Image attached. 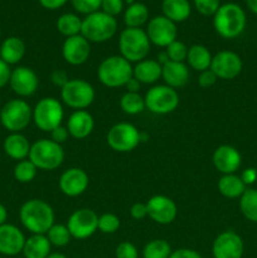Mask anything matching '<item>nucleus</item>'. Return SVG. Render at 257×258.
<instances>
[{"label":"nucleus","mask_w":257,"mask_h":258,"mask_svg":"<svg viewBox=\"0 0 257 258\" xmlns=\"http://www.w3.org/2000/svg\"><path fill=\"white\" fill-rule=\"evenodd\" d=\"M0 35H2V32H0Z\"/></svg>","instance_id":"nucleus-58"},{"label":"nucleus","mask_w":257,"mask_h":258,"mask_svg":"<svg viewBox=\"0 0 257 258\" xmlns=\"http://www.w3.org/2000/svg\"><path fill=\"white\" fill-rule=\"evenodd\" d=\"M239 209L247 221L257 223V189H246L239 198Z\"/></svg>","instance_id":"nucleus-32"},{"label":"nucleus","mask_w":257,"mask_h":258,"mask_svg":"<svg viewBox=\"0 0 257 258\" xmlns=\"http://www.w3.org/2000/svg\"><path fill=\"white\" fill-rule=\"evenodd\" d=\"M161 10L164 17L174 23L184 22L191 13L190 4L188 0H163Z\"/></svg>","instance_id":"nucleus-28"},{"label":"nucleus","mask_w":257,"mask_h":258,"mask_svg":"<svg viewBox=\"0 0 257 258\" xmlns=\"http://www.w3.org/2000/svg\"><path fill=\"white\" fill-rule=\"evenodd\" d=\"M97 76L106 87H123L133 78V66L121 55H110L100 63Z\"/></svg>","instance_id":"nucleus-4"},{"label":"nucleus","mask_w":257,"mask_h":258,"mask_svg":"<svg viewBox=\"0 0 257 258\" xmlns=\"http://www.w3.org/2000/svg\"><path fill=\"white\" fill-rule=\"evenodd\" d=\"M7 219H8V211L2 203H0V226L7 223Z\"/></svg>","instance_id":"nucleus-53"},{"label":"nucleus","mask_w":257,"mask_h":258,"mask_svg":"<svg viewBox=\"0 0 257 258\" xmlns=\"http://www.w3.org/2000/svg\"><path fill=\"white\" fill-rule=\"evenodd\" d=\"M50 242L45 234H32L25 239L22 253L25 258H47L50 254Z\"/></svg>","instance_id":"nucleus-27"},{"label":"nucleus","mask_w":257,"mask_h":258,"mask_svg":"<svg viewBox=\"0 0 257 258\" xmlns=\"http://www.w3.org/2000/svg\"><path fill=\"white\" fill-rule=\"evenodd\" d=\"M188 49L189 48L183 42L176 39L165 48V52L168 54L169 60L184 63V60H186V57H188Z\"/></svg>","instance_id":"nucleus-39"},{"label":"nucleus","mask_w":257,"mask_h":258,"mask_svg":"<svg viewBox=\"0 0 257 258\" xmlns=\"http://www.w3.org/2000/svg\"><path fill=\"white\" fill-rule=\"evenodd\" d=\"M33 120V110L27 101L22 98L10 100L0 111V122L10 133H20L28 127Z\"/></svg>","instance_id":"nucleus-7"},{"label":"nucleus","mask_w":257,"mask_h":258,"mask_svg":"<svg viewBox=\"0 0 257 258\" xmlns=\"http://www.w3.org/2000/svg\"><path fill=\"white\" fill-rule=\"evenodd\" d=\"M25 239L24 233L18 227L3 224L0 226V254L12 257L22 253Z\"/></svg>","instance_id":"nucleus-19"},{"label":"nucleus","mask_w":257,"mask_h":258,"mask_svg":"<svg viewBox=\"0 0 257 258\" xmlns=\"http://www.w3.org/2000/svg\"><path fill=\"white\" fill-rule=\"evenodd\" d=\"M47 238L50 242V244L54 247H65L67 246L71 242V236L70 231H68L67 226L65 224H53L49 228V231L47 232Z\"/></svg>","instance_id":"nucleus-36"},{"label":"nucleus","mask_w":257,"mask_h":258,"mask_svg":"<svg viewBox=\"0 0 257 258\" xmlns=\"http://www.w3.org/2000/svg\"><path fill=\"white\" fill-rule=\"evenodd\" d=\"M246 14L238 4L227 3L219 7L213 15V25L216 32L224 39L239 37L246 28Z\"/></svg>","instance_id":"nucleus-2"},{"label":"nucleus","mask_w":257,"mask_h":258,"mask_svg":"<svg viewBox=\"0 0 257 258\" xmlns=\"http://www.w3.org/2000/svg\"><path fill=\"white\" fill-rule=\"evenodd\" d=\"M126 3H127V4H134V3H135V2H134V0H126Z\"/></svg>","instance_id":"nucleus-57"},{"label":"nucleus","mask_w":257,"mask_h":258,"mask_svg":"<svg viewBox=\"0 0 257 258\" xmlns=\"http://www.w3.org/2000/svg\"><path fill=\"white\" fill-rule=\"evenodd\" d=\"M117 32V22L113 17L103 12H96L86 15L82 19L81 35L88 42L103 43L110 40Z\"/></svg>","instance_id":"nucleus-5"},{"label":"nucleus","mask_w":257,"mask_h":258,"mask_svg":"<svg viewBox=\"0 0 257 258\" xmlns=\"http://www.w3.org/2000/svg\"><path fill=\"white\" fill-rule=\"evenodd\" d=\"M101 9L103 13L115 18L123 9V0H102Z\"/></svg>","instance_id":"nucleus-43"},{"label":"nucleus","mask_w":257,"mask_h":258,"mask_svg":"<svg viewBox=\"0 0 257 258\" xmlns=\"http://www.w3.org/2000/svg\"><path fill=\"white\" fill-rule=\"evenodd\" d=\"M148 216L158 224H170L178 214V208L173 199L166 196H154L146 203Z\"/></svg>","instance_id":"nucleus-17"},{"label":"nucleus","mask_w":257,"mask_h":258,"mask_svg":"<svg viewBox=\"0 0 257 258\" xmlns=\"http://www.w3.org/2000/svg\"><path fill=\"white\" fill-rule=\"evenodd\" d=\"M246 4L248 9L257 15V0H246Z\"/></svg>","instance_id":"nucleus-55"},{"label":"nucleus","mask_w":257,"mask_h":258,"mask_svg":"<svg viewBox=\"0 0 257 258\" xmlns=\"http://www.w3.org/2000/svg\"><path fill=\"white\" fill-rule=\"evenodd\" d=\"M121 57L130 63H138L146 59L150 52V40L145 30L141 28H126L118 38Z\"/></svg>","instance_id":"nucleus-3"},{"label":"nucleus","mask_w":257,"mask_h":258,"mask_svg":"<svg viewBox=\"0 0 257 258\" xmlns=\"http://www.w3.org/2000/svg\"><path fill=\"white\" fill-rule=\"evenodd\" d=\"M71 2L76 12L85 15L98 12L102 4V0H71Z\"/></svg>","instance_id":"nucleus-40"},{"label":"nucleus","mask_w":257,"mask_h":258,"mask_svg":"<svg viewBox=\"0 0 257 258\" xmlns=\"http://www.w3.org/2000/svg\"><path fill=\"white\" fill-rule=\"evenodd\" d=\"M88 183L90 178L85 170L80 168H70L60 175L59 189L65 196L73 198L85 193Z\"/></svg>","instance_id":"nucleus-20"},{"label":"nucleus","mask_w":257,"mask_h":258,"mask_svg":"<svg viewBox=\"0 0 257 258\" xmlns=\"http://www.w3.org/2000/svg\"><path fill=\"white\" fill-rule=\"evenodd\" d=\"M10 75H12L10 66L7 64V63L0 58V88H3L4 86H7L8 83H9Z\"/></svg>","instance_id":"nucleus-47"},{"label":"nucleus","mask_w":257,"mask_h":258,"mask_svg":"<svg viewBox=\"0 0 257 258\" xmlns=\"http://www.w3.org/2000/svg\"><path fill=\"white\" fill-rule=\"evenodd\" d=\"M242 164V156L236 148L221 145L213 153V165L223 175L234 174Z\"/></svg>","instance_id":"nucleus-21"},{"label":"nucleus","mask_w":257,"mask_h":258,"mask_svg":"<svg viewBox=\"0 0 257 258\" xmlns=\"http://www.w3.org/2000/svg\"><path fill=\"white\" fill-rule=\"evenodd\" d=\"M217 76L214 75L213 71L209 68V70L203 71V72H199L198 76V85L203 88H209L217 82Z\"/></svg>","instance_id":"nucleus-44"},{"label":"nucleus","mask_w":257,"mask_h":258,"mask_svg":"<svg viewBox=\"0 0 257 258\" xmlns=\"http://www.w3.org/2000/svg\"><path fill=\"white\" fill-rule=\"evenodd\" d=\"M244 244L241 236L233 231H224L216 237L212 246L214 258H242Z\"/></svg>","instance_id":"nucleus-14"},{"label":"nucleus","mask_w":257,"mask_h":258,"mask_svg":"<svg viewBox=\"0 0 257 258\" xmlns=\"http://www.w3.org/2000/svg\"><path fill=\"white\" fill-rule=\"evenodd\" d=\"M37 166L29 160V159H25V160L18 161V164L14 168V178L17 179L19 183H30L33 179L37 175Z\"/></svg>","instance_id":"nucleus-37"},{"label":"nucleus","mask_w":257,"mask_h":258,"mask_svg":"<svg viewBox=\"0 0 257 258\" xmlns=\"http://www.w3.org/2000/svg\"><path fill=\"white\" fill-rule=\"evenodd\" d=\"M140 86H141V83L139 82V81L136 80V78L133 77L130 81H128L127 83H126L125 87H126V90H127V92H136V93H139V90H140Z\"/></svg>","instance_id":"nucleus-52"},{"label":"nucleus","mask_w":257,"mask_h":258,"mask_svg":"<svg viewBox=\"0 0 257 258\" xmlns=\"http://www.w3.org/2000/svg\"><path fill=\"white\" fill-rule=\"evenodd\" d=\"M30 144L28 139L20 133H13L7 136L3 144L5 154L13 160H25L29 156Z\"/></svg>","instance_id":"nucleus-24"},{"label":"nucleus","mask_w":257,"mask_h":258,"mask_svg":"<svg viewBox=\"0 0 257 258\" xmlns=\"http://www.w3.org/2000/svg\"><path fill=\"white\" fill-rule=\"evenodd\" d=\"M169 258H203L201 254L194 249L189 248H179L176 251L171 252L170 257Z\"/></svg>","instance_id":"nucleus-48"},{"label":"nucleus","mask_w":257,"mask_h":258,"mask_svg":"<svg viewBox=\"0 0 257 258\" xmlns=\"http://www.w3.org/2000/svg\"><path fill=\"white\" fill-rule=\"evenodd\" d=\"M0 258H2V257H0Z\"/></svg>","instance_id":"nucleus-59"},{"label":"nucleus","mask_w":257,"mask_h":258,"mask_svg":"<svg viewBox=\"0 0 257 258\" xmlns=\"http://www.w3.org/2000/svg\"><path fill=\"white\" fill-rule=\"evenodd\" d=\"M120 107L126 115H138L146 108L145 100L136 92H126L120 100Z\"/></svg>","instance_id":"nucleus-34"},{"label":"nucleus","mask_w":257,"mask_h":258,"mask_svg":"<svg viewBox=\"0 0 257 258\" xmlns=\"http://www.w3.org/2000/svg\"><path fill=\"white\" fill-rule=\"evenodd\" d=\"M218 190L226 198H241V196L246 190V185L242 181L241 176L236 175V174H227L219 179Z\"/></svg>","instance_id":"nucleus-30"},{"label":"nucleus","mask_w":257,"mask_h":258,"mask_svg":"<svg viewBox=\"0 0 257 258\" xmlns=\"http://www.w3.org/2000/svg\"><path fill=\"white\" fill-rule=\"evenodd\" d=\"M149 19V9L143 3H134L128 5L123 14L126 28H141Z\"/></svg>","instance_id":"nucleus-31"},{"label":"nucleus","mask_w":257,"mask_h":258,"mask_svg":"<svg viewBox=\"0 0 257 258\" xmlns=\"http://www.w3.org/2000/svg\"><path fill=\"white\" fill-rule=\"evenodd\" d=\"M91 54V44L83 35L66 38L62 45L63 59L71 66H81L87 62Z\"/></svg>","instance_id":"nucleus-18"},{"label":"nucleus","mask_w":257,"mask_h":258,"mask_svg":"<svg viewBox=\"0 0 257 258\" xmlns=\"http://www.w3.org/2000/svg\"><path fill=\"white\" fill-rule=\"evenodd\" d=\"M243 63L237 53L231 50H221L212 59L211 70L217 78L221 80H233L242 72Z\"/></svg>","instance_id":"nucleus-15"},{"label":"nucleus","mask_w":257,"mask_h":258,"mask_svg":"<svg viewBox=\"0 0 257 258\" xmlns=\"http://www.w3.org/2000/svg\"><path fill=\"white\" fill-rule=\"evenodd\" d=\"M161 70L163 66L156 59H144L133 67V77L141 85H151L161 77Z\"/></svg>","instance_id":"nucleus-25"},{"label":"nucleus","mask_w":257,"mask_h":258,"mask_svg":"<svg viewBox=\"0 0 257 258\" xmlns=\"http://www.w3.org/2000/svg\"><path fill=\"white\" fill-rule=\"evenodd\" d=\"M28 159L37 166V169L52 171L62 165L65 151L59 144L48 139H40L30 146Z\"/></svg>","instance_id":"nucleus-6"},{"label":"nucleus","mask_w":257,"mask_h":258,"mask_svg":"<svg viewBox=\"0 0 257 258\" xmlns=\"http://www.w3.org/2000/svg\"><path fill=\"white\" fill-rule=\"evenodd\" d=\"M241 179L244 185H251L257 180V170L254 168H247L242 171Z\"/></svg>","instance_id":"nucleus-50"},{"label":"nucleus","mask_w":257,"mask_h":258,"mask_svg":"<svg viewBox=\"0 0 257 258\" xmlns=\"http://www.w3.org/2000/svg\"><path fill=\"white\" fill-rule=\"evenodd\" d=\"M145 106L150 112L156 115H168L179 106V95L176 90L166 85H158L146 92Z\"/></svg>","instance_id":"nucleus-9"},{"label":"nucleus","mask_w":257,"mask_h":258,"mask_svg":"<svg viewBox=\"0 0 257 258\" xmlns=\"http://www.w3.org/2000/svg\"><path fill=\"white\" fill-rule=\"evenodd\" d=\"M40 5L48 10H55L62 8L67 3V0H39Z\"/></svg>","instance_id":"nucleus-51"},{"label":"nucleus","mask_w":257,"mask_h":258,"mask_svg":"<svg viewBox=\"0 0 257 258\" xmlns=\"http://www.w3.org/2000/svg\"><path fill=\"white\" fill-rule=\"evenodd\" d=\"M120 228V219L113 213H103L98 217V231L105 234L115 233Z\"/></svg>","instance_id":"nucleus-38"},{"label":"nucleus","mask_w":257,"mask_h":258,"mask_svg":"<svg viewBox=\"0 0 257 258\" xmlns=\"http://www.w3.org/2000/svg\"><path fill=\"white\" fill-rule=\"evenodd\" d=\"M156 60H158V62L160 63L161 66H164V64H165V63L169 62V57H168V54H166L165 50H164V52L159 53V54H158V59H156Z\"/></svg>","instance_id":"nucleus-54"},{"label":"nucleus","mask_w":257,"mask_h":258,"mask_svg":"<svg viewBox=\"0 0 257 258\" xmlns=\"http://www.w3.org/2000/svg\"><path fill=\"white\" fill-rule=\"evenodd\" d=\"M171 247L165 239H154L145 244L143 249L144 258H169L171 254Z\"/></svg>","instance_id":"nucleus-35"},{"label":"nucleus","mask_w":257,"mask_h":258,"mask_svg":"<svg viewBox=\"0 0 257 258\" xmlns=\"http://www.w3.org/2000/svg\"><path fill=\"white\" fill-rule=\"evenodd\" d=\"M67 228L72 238H90L98 229V216L92 209H77L68 218Z\"/></svg>","instance_id":"nucleus-12"},{"label":"nucleus","mask_w":257,"mask_h":258,"mask_svg":"<svg viewBox=\"0 0 257 258\" xmlns=\"http://www.w3.org/2000/svg\"><path fill=\"white\" fill-rule=\"evenodd\" d=\"M213 55L211 54L209 49L202 44H194L188 49V57L186 62L193 68L194 71L203 72V71L209 70L212 64Z\"/></svg>","instance_id":"nucleus-29"},{"label":"nucleus","mask_w":257,"mask_h":258,"mask_svg":"<svg viewBox=\"0 0 257 258\" xmlns=\"http://www.w3.org/2000/svg\"><path fill=\"white\" fill-rule=\"evenodd\" d=\"M19 218L24 228L32 234H47L54 224V212L47 202L30 199L20 208Z\"/></svg>","instance_id":"nucleus-1"},{"label":"nucleus","mask_w":257,"mask_h":258,"mask_svg":"<svg viewBox=\"0 0 257 258\" xmlns=\"http://www.w3.org/2000/svg\"><path fill=\"white\" fill-rule=\"evenodd\" d=\"M50 81H52V83L54 86L62 88V87H65L66 83L70 81V78H68V75L66 71L55 70V71H53L52 75H50Z\"/></svg>","instance_id":"nucleus-46"},{"label":"nucleus","mask_w":257,"mask_h":258,"mask_svg":"<svg viewBox=\"0 0 257 258\" xmlns=\"http://www.w3.org/2000/svg\"><path fill=\"white\" fill-rule=\"evenodd\" d=\"M25 55V43L18 37H9L0 47V58L7 64H18Z\"/></svg>","instance_id":"nucleus-26"},{"label":"nucleus","mask_w":257,"mask_h":258,"mask_svg":"<svg viewBox=\"0 0 257 258\" xmlns=\"http://www.w3.org/2000/svg\"><path fill=\"white\" fill-rule=\"evenodd\" d=\"M130 214L134 219H143L148 216V208L144 203H135L130 209Z\"/></svg>","instance_id":"nucleus-49"},{"label":"nucleus","mask_w":257,"mask_h":258,"mask_svg":"<svg viewBox=\"0 0 257 258\" xmlns=\"http://www.w3.org/2000/svg\"><path fill=\"white\" fill-rule=\"evenodd\" d=\"M62 101L76 111L85 110L92 105L95 100V90L92 85L85 80H70L60 88Z\"/></svg>","instance_id":"nucleus-10"},{"label":"nucleus","mask_w":257,"mask_h":258,"mask_svg":"<svg viewBox=\"0 0 257 258\" xmlns=\"http://www.w3.org/2000/svg\"><path fill=\"white\" fill-rule=\"evenodd\" d=\"M9 85L13 92L17 93L19 97H29L38 90L39 78L32 68L20 66L12 71Z\"/></svg>","instance_id":"nucleus-16"},{"label":"nucleus","mask_w":257,"mask_h":258,"mask_svg":"<svg viewBox=\"0 0 257 258\" xmlns=\"http://www.w3.org/2000/svg\"><path fill=\"white\" fill-rule=\"evenodd\" d=\"M95 127V120L92 115L87 112L86 110L75 111L70 116L67 122V130L70 133V136L78 139H86L91 135Z\"/></svg>","instance_id":"nucleus-22"},{"label":"nucleus","mask_w":257,"mask_h":258,"mask_svg":"<svg viewBox=\"0 0 257 258\" xmlns=\"http://www.w3.org/2000/svg\"><path fill=\"white\" fill-rule=\"evenodd\" d=\"M161 78H163L166 86L174 88V90L183 87L189 80L188 66L183 62L169 60L168 63L163 66Z\"/></svg>","instance_id":"nucleus-23"},{"label":"nucleus","mask_w":257,"mask_h":258,"mask_svg":"<svg viewBox=\"0 0 257 258\" xmlns=\"http://www.w3.org/2000/svg\"><path fill=\"white\" fill-rule=\"evenodd\" d=\"M146 34L150 43L158 47L166 48L170 43L176 40L178 29H176L175 23L169 20L164 15H159L149 20Z\"/></svg>","instance_id":"nucleus-13"},{"label":"nucleus","mask_w":257,"mask_h":258,"mask_svg":"<svg viewBox=\"0 0 257 258\" xmlns=\"http://www.w3.org/2000/svg\"><path fill=\"white\" fill-rule=\"evenodd\" d=\"M68 136H70V133L67 130V126H58L54 130L50 131V140L54 141V143L62 145L63 143L68 140Z\"/></svg>","instance_id":"nucleus-45"},{"label":"nucleus","mask_w":257,"mask_h":258,"mask_svg":"<svg viewBox=\"0 0 257 258\" xmlns=\"http://www.w3.org/2000/svg\"><path fill=\"white\" fill-rule=\"evenodd\" d=\"M47 258H67V257H66L63 253H59V252H54V253L50 252V254Z\"/></svg>","instance_id":"nucleus-56"},{"label":"nucleus","mask_w":257,"mask_h":258,"mask_svg":"<svg viewBox=\"0 0 257 258\" xmlns=\"http://www.w3.org/2000/svg\"><path fill=\"white\" fill-rule=\"evenodd\" d=\"M63 116L65 111L62 103L54 97L42 98L33 108V121L35 126L44 133H50L62 125Z\"/></svg>","instance_id":"nucleus-8"},{"label":"nucleus","mask_w":257,"mask_h":258,"mask_svg":"<svg viewBox=\"0 0 257 258\" xmlns=\"http://www.w3.org/2000/svg\"><path fill=\"white\" fill-rule=\"evenodd\" d=\"M140 134V131L131 123H116L108 130L107 144L113 151L130 153L141 143Z\"/></svg>","instance_id":"nucleus-11"},{"label":"nucleus","mask_w":257,"mask_h":258,"mask_svg":"<svg viewBox=\"0 0 257 258\" xmlns=\"http://www.w3.org/2000/svg\"><path fill=\"white\" fill-rule=\"evenodd\" d=\"M81 28H82V19L76 14H63L57 20L58 32L66 38L75 37L81 34Z\"/></svg>","instance_id":"nucleus-33"},{"label":"nucleus","mask_w":257,"mask_h":258,"mask_svg":"<svg viewBox=\"0 0 257 258\" xmlns=\"http://www.w3.org/2000/svg\"><path fill=\"white\" fill-rule=\"evenodd\" d=\"M116 258H139V251L131 242H121L115 249Z\"/></svg>","instance_id":"nucleus-42"},{"label":"nucleus","mask_w":257,"mask_h":258,"mask_svg":"<svg viewBox=\"0 0 257 258\" xmlns=\"http://www.w3.org/2000/svg\"><path fill=\"white\" fill-rule=\"evenodd\" d=\"M194 7L204 17H211L221 7V0H194Z\"/></svg>","instance_id":"nucleus-41"}]
</instances>
